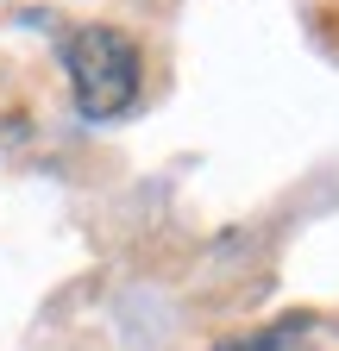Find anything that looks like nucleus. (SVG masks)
I'll use <instances>...</instances> for the list:
<instances>
[{"label": "nucleus", "instance_id": "f257e3e1", "mask_svg": "<svg viewBox=\"0 0 339 351\" xmlns=\"http://www.w3.org/2000/svg\"><path fill=\"white\" fill-rule=\"evenodd\" d=\"M63 69H69V88H75V107L89 119H119L139 101V82H145L139 44L119 25H75L63 38Z\"/></svg>", "mask_w": 339, "mask_h": 351}, {"label": "nucleus", "instance_id": "f03ea898", "mask_svg": "<svg viewBox=\"0 0 339 351\" xmlns=\"http://www.w3.org/2000/svg\"><path fill=\"white\" fill-rule=\"evenodd\" d=\"M302 326H308V320H277V326H264V332L226 339V345H214V351H289L295 339H302Z\"/></svg>", "mask_w": 339, "mask_h": 351}]
</instances>
